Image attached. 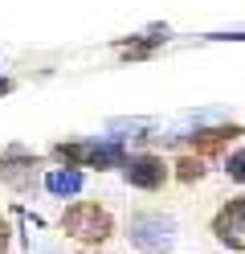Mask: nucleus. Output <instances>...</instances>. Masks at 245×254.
<instances>
[{
    "label": "nucleus",
    "instance_id": "0eeeda50",
    "mask_svg": "<svg viewBox=\"0 0 245 254\" xmlns=\"http://www.w3.org/2000/svg\"><path fill=\"white\" fill-rule=\"evenodd\" d=\"M229 177L245 185V152H233V156H229Z\"/></svg>",
    "mask_w": 245,
    "mask_h": 254
},
{
    "label": "nucleus",
    "instance_id": "f03ea898",
    "mask_svg": "<svg viewBox=\"0 0 245 254\" xmlns=\"http://www.w3.org/2000/svg\"><path fill=\"white\" fill-rule=\"evenodd\" d=\"M212 230H217V238H221L225 246H233V250H245V197L229 201L225 209L217 213Z\"/></svg>",
    "mask_w": 245,
    "mask_h": 254
},
{
    "label": "nucleus",
    "instance_id": "6e6552de",
    "mask_svg": "<svg viewBox=\"0 0 245 254\" xmlns=\"http://www.w3.org/2000/svg\"><path fill=\"white\" fill-rule=\"evenodd\" d=\"M200 160H180V177H184V181H192V177H200Z\"/></svg>",
    "mask_w": 245,
    "mask_h": 254
},
{
    "label": "nucleus",
    "instance_id": "20e7f679",
    "mask_svg": "<svg viewBox=\"0 0 245 254\" xmlns=\"http://www.w3.org/2000/svg\"><path fill=\"white\" fill-rule=\"evenodd\" d=\"M57 156L70 164H119L123 160V152L114 144H61Z\"/></svg>",
    "mask_w": 245,
    "mask_h": 254
},
{
    "label": "nucleus",
    "instance_id": "39448f33",
    "mask_svg": "<svg viewBox=\"0 0 245 254\" xmlns=\"http://www.w3.org/2000/svg\"><path fill=\"white\" fill-rule=\"evenodd\" d=\"M163 177H168V168H163V160H155V156H139V160L127 164V181L135 189H159Z\"/></svg>",
    "mask_w": 245,
    "mask_h": 254
},
{
    "label": "nucleus",
    "instance_id": "7ed1b4c3",
    "mask_svg": "<svg viewBox=\"0 0 245 254\" xmlns=\"http://www.w3.org/2000/svg\"><path fill=\"white\" fill-rule=\"evenodd\" d=\"M172 221L168 217H135L131 221V242H135L139 250H159L172 242Z\"/></svg>",
    "mask_w": 245,
    "mask_h": 254
},
{
    "label": "nucleus",
    "instance_id": "f257e3e1",
    "mask_svg": "<svg viewBox=\"0 0 245 254\" xmlns=\"http://www.w3.org/2000/svg\"><path fill=\"white\" fill-rule=\"evenodd\" d=\"M61 226H65V234H70V238H78V242H102V238H110L114 221H110V213L102 209V205L78 201L74 209H65Z\"/></svg>",
    "mask_w": 245,
    "mask_h": 254
},
{
    "label": "nucleus",
    "instance_id": "423d86ee",
    "mask_svg": "<svg viewBox=\"0 0 245 254\" xmlns=\"http://www.w3.org/2000/svg\"><path fill=\"white\" fill-rule=\"evenodd\" d=\"M45 189H49V193H57V197L78 193V189H82V177H78L74 168H65V172H49V177H45Z\"/></svg>",
    "mask_w": 245,
    "mask_h": 254
},
{
    "label": "nucleus",
    "instance_id": "1a4fd4ad",
    "mask_svg": "<svg viewBox=\"0 0 245 254\" xmlns=\"http://www.w3.org/2000/svg\"><path fill=\"white\" fill-rule=\"evenodd\" d=\"M4 250H8V226L0 221V254H4Z\"/></svg>",
    "mask_w": 245,
    "mask_h": 254
},
{
    "label": "nucleus",
    "instance_id": "9d476101",
    "mask_svg": "<svg viewBox=\"0 0 245 254\" xmlns=\"http://www.w3.org/2000/svg\"><path fill=\"white\" fill-rule=\"evenodd\" d=\"M4 90H8V82H4V78H0V94H4Z\"/></svg>",
    "mask_w": 245,
    "mask_h": 254
}]
</instances>
